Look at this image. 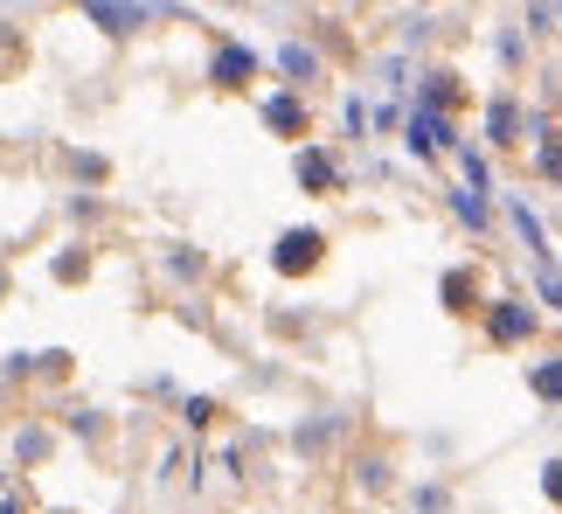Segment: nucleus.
I'll return each instance as SVG.
<instances>
[{
    "label": "nucleus",
    "instance_id": "f257e3e1",
    "mask_svg": "<svg viewBox=\"0 0 562 514\" xmlns=\"http://www.w3.org/2000/svg\"><path fill=\"white\" fill-rule=\"evenodd\" d=\"M409 154L417 160H438V154H459V125H451V112H438V104H417V112H409Z\"/></svg>",
    "mask_w": 562,
    "mask_h": 514
},
{
    "label": "nucleus",
    "instance_id": "f03ea898",
    "mask_svg": "<svg viewBox=\"0 0 562 514\" xmlns=\"http://www.w3.org/2000/svg\"><path fill=\"white\" fill-rule=\"evenodd\" d=\"M535 334H542V313H535L528 299H493L486 306V340L493 348H528Z\"/></svg>",
    "mask_w": 562,
    "mask_h": 514
},
{
    "label": "nucleus",
    "instance_id": "7ed1b4c3",
    "mask_svg": "<svg viewBox=\"0 0 562 514\" xmlns=\"http://www.w3.org/2000/svg\"><path fill=\"white\" fill-rule=\"evenodd\" d=\"M319 257H327V237H319V230H285L278 250H271V265L285 271V278H299V271H313Z\"/></svg>",
    "mask_w": 562,
    "mask_h": 514
},
{
    "label": "nucleus",
    "instance_id": "20e7f679",
    "mask_svg": "<svg viewBox=\"0 0 562 514\" xmlns=\"http://www.w3.org/2000/svg\"><path fill=\"white\" fill-rule=\"evenodd\" d=\"M486 139H493V146H521V139H535V125L521 119V104H514L507 91L486 104Z\"/></svg>",
    "mask_w": 562,
    "mask_h": 514
},
{
    "label": "nucleus",
    "instance_id": "39448f33",
    "mask_svg": "<svg viewBox=\"0 0 562 514\" xmlns=\"http://www.w3.org/2000/svg\"><path fill=\"white\" fill-rule=\"evenodd\" d=\"M299 181H306L313 195H340V188H348L340 160H334V154H319V146H299Z\"/></svg>",
    "mask_w": 562,
    "mask_h": 514
},
{
    "label": "nucleus",
    "instance_id": "423d86ee",
    "mask_svg": "<svg viewBox=\"0 0 562 514\" xmlns=\"http://www.w3.org/2000/svg\"><path fill=\"white\" fill-rule=\"evenodd\" d=\"M83 14H98L104 35H139L146 29V8H139V0H83Z\"/></svg>",
    "mask_w": 562,
    "mask_h": 514
},
{
    "label": "nucleus",
    "instance_id": "0eeeda50",
    "mask_svg": "<svg viewBox=\"0 0 562 514\" xmlns=\"http://www.w3.org/2000/svg\"><path fill=\"white\" fill-rule=\"evenodd\" d=\"M209 77L223 83V91H236V83H250V77H257V56L244 49V42H223V49L209 56Z\"/></svg>",
    "mask_w": 562,
    "mask_h": 514
},
{
    "label": "nucleus",
    "instance_id": "6e6552de",
    "mask_svg": "<svg viewBox=\"0 0 562 514\" xmlns=\"http://www.w3.org/2000/svg\"><path fill=\"white\" fill-rule=\"evenodd\" d=\"M535 175H542L549 188H562V125H549V119H535Z\"/></svg>",
    "mask_w": 562,
    "mask_h": 514
},
{
    "label": "nucleus",
    "instance_id": "1a4fd4ad",
    "mask_svg": "<svg viewBox=\"0 0 562 514\" xmlns=\"http://www.w3.org/2000/svg\"><path fill=\"white\" fill-rule=\"evenodd\" d=\"M265 125L285 133V139H306V104L299 98H265Z\"/></svg>",
    "mask_w": 562,
    "mask_h": 514
},
{
    "label": "nucleus",
    "instance_id": "9d476101",
    "mask_svg": "<svg viewBox=\"0 0 562 514\" xmlns=\"http://www.w3.org/2000/svg\"><path fill=\"white\" fill-rule=\"evenodd\" d=\"M438 292H445V306H451V313H472V306H480V271H465V265H459V271H445V286H438Z\"/></svg>",
    "mask_w": 562,
    "mask_h": 514
},
{
    "label": "nucleus",
    "instance_id": "9b49d317",
    "mask_svg": "<svg viewBox=\"0 0 562 514\" xmlns=\"http://www.w3.org/2000/svg\"><path fill=\"white\" fill-rule=\"evenodd\" d=\"M507 223L521 230V244H528V257H535V265H542V257H555V250H549V237H542V223H535V209H528V202H507Z\"/></svg>",
    "mask_w": 562,
    "mask_h": 514
},
{
    "label": "nucleus",
    "instance_id": "f8f14e48",
    "mask_svg": "<svg viewBox=\"0 0 562 514\" xmlns=\"http://www.w3.org/2000/svg\"><path fill=\"white\" fill-rule=\"evenodd\" d=\"M451 209H459V223H465V230H486V223H493L486 188H472V181H465V188H451Z\"/></svg>",
    "mask_w": 562,
    "mask_h": 514
},
{
    "label": "nucleus",
    "instance_id": "ddd939ff",
    "mask_svg": "<svg viewBox=\"0 0 562 514\" xmlns=\"http://www.w3.org/2000/svg\"><path fill=\"white\" fill-rule=\"evenodd\" d=\"M278 63H285V77L299 83V91H306V83L319 77V56L306 49V42H285V49H278Z\"/></svg>",
    "mask_w": 562,
    "mask_h": 514
},
{
    "label": "nucleus",
    "instance_id": "4468645a",
    "mask_svg": "<svg viewBox=\"0 0 562 514\" xmlns=\"http://www.w3.org/2000/svg\"><path fill=\"white\" fill-rule=\"evenodd\" d=\"M528 390L542 396V403H562V355H549V361H535V369H528Z\"/></svg>",
    "mask_w": 562,
    "mask_h": 514
},
{
    "label": "nucleus",
    "instance_id": "2eb2a0df",
    "mask_svg": "<svg viewBox=\"0 0 562 514\" xmlns=\"http://www.w3.org/2000/svg\"><path fill=\"white\" fill-rule=\"evenodd\" d=\"M424 104H438V112H451V104H459V83H451V70H430V77H424Z\"/></svg>",
    "mask_w": 562,
    "mask_h": 514
},
{
    "label": "nucleus",
    "instance_id": "dca6fc26",
    "mask_svg": "<svg viewBox=\"0 0 562 514\" xmlns=\"http://www.w3.org/2000/svg\"><path fill=\"white\" fill-rule=\"evenodd\" d=\"M535 286H542V299L562 313V265H555V257H542V265H535Z\"/></svg>",
    "mask_w": 562,
    "mask_h": 514
},
{
    "label": "nucleus",
    "instance_id": "f3484780",
    "mask_svg": "<svg viewBox=\"0 0 562 514\" xmlns=\"http://www.w3.org/2000/svg\"><path fill=\"white\" fill-rule=\"evenodd\" d=\"M445 507H451L445 487H417V514H445Z\"/></svg>",
    "mask_w": 562,
    "mask_h": 514
},
{
    "label": "nucleus",
    "instance_id": "a211bd4d",
    "mask_svg": "<svg viewBox=\"0 0 562 514\" xmlns=\"http://www.w3.org/2000/svg\"><path fill=\"white\" fill-rule=\"evenodd\" d=\"M542 494L562 507V459H549V466H542Z\"/></svg>",
    "mask_w": 562,
    "mask_h": 514
},
{
    "label": "nucleus",
    "instance_id": "6ab92c4d",
    "mask_svg": "<svg viewBox=\"0 0 562 514\" xmlns=\"http://www.w3.org/2000/svg\"><path fill=\"white\" fill-rule=\"evenodd\" d=\"M555 21H562V0H555Z\"/></svg>",
    "mask_w": 562,
    "mask_h": 514
},
{
    "label": "nucleus",
    "instance_id": "aec40b11",
    "mask_svg": "<svg viewBox=\"0 0 562 514\" xmlns=\"http://www.w3.org/2000/svg\"><path fill=\"white\" fill-rule=\"evenodd\" d=\"M0 292H8V278H0Z\"/></svg>",
    "mask_w": 562,
    "mask_h": 514
}]
</instances>
